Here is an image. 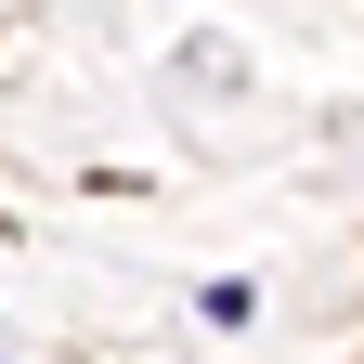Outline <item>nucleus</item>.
Here are the masks:
<instances>
[{
  "mask_svg": "<svg viewBox=\"0 0 364 364\" xmlns=\"http://www.w3.org/2000/svg\"><path fill=\"white\" fill-rule=\"evenodd\" d=\"M196 312H208V326H247V312H260V287H247V273H221V287H196Z\"/></svg>",
  "mask_w": 364,
  "mask_h": 364,
  "instance_id": "nucleus-1",
  "label": "nucleus"
}]
</instances>
